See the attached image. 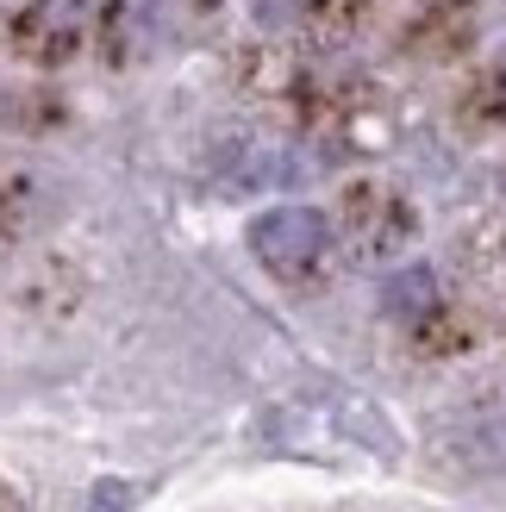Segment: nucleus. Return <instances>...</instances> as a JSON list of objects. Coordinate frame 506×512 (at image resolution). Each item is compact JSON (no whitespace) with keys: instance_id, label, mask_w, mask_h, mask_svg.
<instances>
[{"instance_id":"f257e3e1","label":"nucleus","mask_w":506,"mask_h":512,"mask_svg":"<svg viewBox=\"0 0 506 512\" xmlns=\"http://www.w3.org/2000/svg\"><path fill=\"white\" fill-rule=\"evenodd\" d=\"M250 256L282 281H307L332 256V219L313 207H269L250 219Z\"/></svg>"},{"instance_id":"f03ea898","label":"nucleus","mask_w":506,"mask_h":512,"mask_svg":"<svg viewBox=\"0 0 506 512\" xmlns=\"http://www.w3.org/2000/svg\"><path fill=\"white\" fill-rule=\"evenodd\" d=\"M88 38V0H25L13 13V50L25 63L57 69Z\"/></svg>"},{"instance_id":"7ed1b4c3","label":"nucleus","mask_w":506,"mask_h":512,"mask_svg":"<svg viewBox=\"0 0 506 512\" xmlns=\"http://www.w3.org/2000/svg\"><path fill=\"white\" fill-rule=\"evenodd\" d=\"M382 306H388V313H394L400 325L432 319V313H438V275L425 269V263L394 269V275H388V288H382Z\"/></svg>"}]
</instances>
